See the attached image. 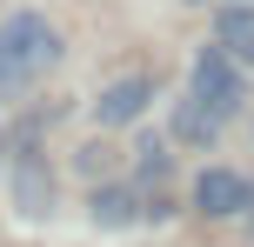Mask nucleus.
I'll list each match as a JSON object with an SVG mask.
<instances>
[{
  "mask_svg": "<svg viewBox=\"0 0 254 247\" xmlns=\"http://www.w3.org/2000/svg\"><path fill=\"white\" fill-rule=\"evenodd\" d=\"M54 60H61V34H54L47 13L20 7L0 20V100H20Z\"/></svg>",
  "mask_w": 254,
  "mask_h": 247,
  "instance_id": "nucleus-1",
  "label": "nucleus"
},
{
  "mask_svg": "<svg viewBox=\"0 0 254 247\" xmlns=\"http://www.w3.org/2000/svg\"><path fill=\"white\" fill-rule=\"evenodd\" d=\"M188 100L228 127V120L241 114V100H248V80H241V67H234L221 47H201V53H194V67H188Z\"/></svg>",
  "mask_w": 254,
  "mask_h": 247,
  "instance_id": "nucleus-2",
  "label": "nucleus"
},
{
  "mask_svg": "<svg viewBox=\"0 0 254 247\" xmlns=\"http://www.w3.org/2000/svg\"><path fill=\"white\" fill-rule=\"evenodd\" d=\"M194 207L207 214V221H234V214L254 207V181L234 167H207L201 181H194Z\"/></svg>",
  "mask_w": 254,
  "mask_h": 247,
  "instance_id": "nucleus-3",
  "label": "nucleus"
},
{
  "mask_svg": "<svg viewBox=\"0 0 254 247\" xmlns=\"http://www.w3.org/2000/svg\"><path fill=\"white\" fill-rule=\"evenodd\" d=\"M7 187H13V207H20L27 221H47V214H54V174H47V160H40L34 147H13Z\"/></svg>",
  "mask_w": 254,
  "mask_h": 247,
  "instance_id": "nucleus-4",
  "label": "nucleus"
},
{
  "mask_svg": "<svg viewBox=\"0 0 254 247\" xmlns=\"http://www.w3.org/2000/svg\"><path fill=\"white\" fill-rule=\"evenodd\" d=\"M147 100H154V80L147 74H121V80H107V87L94 94V120H101V127H134V120L147 114Z\"/></svg>",
  "mask_w": 254,
  "mask_h": 247,
  "instance_id": "nucleus-5",
  "label": "nucleus"
},
{
  "mask_svg": "<svg viewBox=\"0 0 254 247\" xmlns=\"http://www.w3.org/2000/svg\"><path fill=\"white\" fill-rule=\"evenodd\" d=\"M140 214H147V207H140V194H134V187H114V181H101V187L87 194V221L101 227V234H121V227H134Z\"/></svg>",
  "mask_w": 254,
  "mask_h": 247,
  "instance_id": "nucleus-6",
  "label": "nucleus"
},
{
  "mask_svg": "<svg viewBox=\"0 0 254 247\" xmlns=\"http://www.w3.org/2000/svg\"><path fill=\"white\" fill-rule=\"evenodd\" d=\"M214 47L228 53L234 67H254V7H221V20H214Z\"/></svg>",
  "mask_w": 254,
  "mask_h": 247,
  "instance_id": "nucleus-7",
  "label": "nucleus"
},
{
  "mask_svg": "<svg viewBox=\"0 0 254 247\" xmlns=\"http://www.w3.org/2000/svg\"><path fill=\"white\" fill-rule=\"evenodd\" d=\"M214 134H221V120H214V114H201V107H194L188 94H181V100H174V141H188V147H207Z\"/></svg>",
  "mask_w": 254,
  "mask_h": 247,
  "instance_id": "nucleus-8",
  "label": "nucleus"
},
{
  "mask_svg": "<svg viewBox=\"0 0 254 247\" xmlns=\"http://www.w3.org/2000/svg\"><path fill=\"white\" fill-rule=\"evenodd\" d=\"M167 167H174L167 147H161V141H140V181H167Z\"/></svg>",
  "mask_w": 254,
  "mask_h": 247,
  "instance_id": "nucleus-9",
  "label": "nucleus"
},
{
  "mask_svg": "<svg viewBox=\"0 0 254 247\" xmlns=\"http://www.w3.org/2000/svg\"><path fill=\"white\" fill-rule=\"evenodd\" d=\"M241 221H248V234H254V207H248V214H241Z\"/></svg>",
  "mask_w": 254,
  "mask_h": 247,
  "instance_id": "nucleus-10",
  "label": "nucleus"
},
{
  "mask_svg": "<svg viewBox=\"0 0 254 247\" xmlns=\"http://www.w3.org/2000/svg\"><path fill=\"white\" fill-rule=\"evenodd\" d=\"M228 7H254V0H228Z\"/></svg>",
  "mask_w": 254,
  "mask_h": 247,
  "instance_id": "nucleus-11",
  "label": "nucleus"
}]
</instances>
